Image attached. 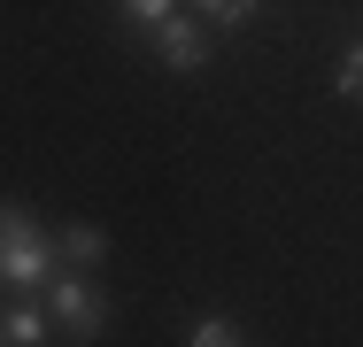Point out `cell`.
I'll return each mask as SVG.
<instances>
[{"label": "cell", "mask_w": 363, "mask_h": 347, "mask_svg": "<svg viewBox=\"0 0 363 347\" xmlns=\"http://www.w3.org/2000/svg\"><path fill=\"white\" fill-rule=\"evenodd\" d=\"M62 278V247H55V232L31 216V208L0 201V285L8 293H47Z\"/></svg>", "instance_id": "cell-1"}, {"label": "cell", "mask_w": 363, "mask_h": 347, "mask_svg": "<svg viewBox=\"0 0 363 347\" xmlns=\"http://www.w3.org/2000/svg\"><path fill=\"white\" fill-rule=\"evenodd\" d=\"M47 317H55V340H70V347H93L101 332H108L116 301H108V285H101L93 271H62L55 285H47Z\"/></svg>", "instance_id": "cell-2"}, {"label": "cell", "mask_w": 363, "mask_h": 347, "mask_svg": "<svg viewBox=\"0 0 363 347\" xmlns=\"http://www.w3.org/2000/svg\"><path fill=\"white\" fill-rule=\"evenodd\" d=\"M155 55H162V69H178V77H194V69H209V23L194 16V8H178V16H162L155 31Z\"/></svg>", "instance_id": "cell-3"}, {"label": "cell", "mask_w": 363, "mask_h": 347, "mask_svg": "<svg viewBox=\"0 0 363 347\" xmlns=\"http://www.w3.org/2000/svg\"><path fill=\"white\" fill-rule=\"evenodd\" d=\"M47 340H55L47 293H16V301H0V347H47Z\"/></svg>", "instance_id": "cell-4"}, {"label": "cell", "mask_w": 363, "mask_h": 347, "mask_svg": "<svg viewBox=\"0 0 363 347\" xmlns=\"http://www.w3.org/2000/svg\"><path fill=\"white\" fill-rule=\"evenodd\" d=\"M55 247H62V263H77V271H101V263H108V232H101V224H85V216L55 232Z\"/></svg>", "instance_id": "cell-5"}, {"label": "cell", "mask_w": 363, "mask_h": 347, "mask_svg": "<svg viewBox=\"0 0 363 347\" xmlns=\"http://www.w3.org/2000/svg\"><path fill=\"white\" fill-rule=\"evenodd\" d=\"M194 16H201L209 31H247V23L263 16V0H194Z\"/></svg>", "instance_id": "cell-6"}, {"label": "cell", "mask_w": 363, "mask_h": 347, "mask_svg": "<svg viewBox=\"0 0 363 347\" xmlns=\"http://www.w3.org/2000/svg\"><path fill=\"white\" fill-rule=\"evenodd\" d=\"M186 347H247V324H232L224 309H209V317L186 332Z\"/></svg>", "instance_id": "cell-7"}, {"label": "cell", "mask_w": 363, "mask_h": 347, "mask_svg": "<svg viewBox=\"0 0 363 347\" xmlns=\"http://www.w3.org/2000/svg\"><path fill=\"white\" fill-rule=\"evenodd\" d=\"M178 8H186V0H116V16H124L140 39L155 31V23H162V16H178Z\"/></svg>", "instance_id": "cell-8"}, {"label": "cell", "mask_w": 363, "mask_h": 347, "mask_svg": "<svg viewBox=\"0 0 363 347\" xmlns=\"http://www.w3.org/2000/svg\"><path fill=\"white\" fill-rule=\"evenodd\" d=\"M333 93H340V101H363V39L340 55V69H333Z\"/></svg>", "instance_id": "cell-9"}]
</instances>
